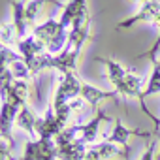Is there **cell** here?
<instances>
[{"label":"cell","instance_id":"obj_8","mask_svg":"<svg viewBox=\"0 0 160 160\" xmlns=\"http://www.w3.org/2000/svg\"><path fill=\"white\" fill-rule=\"evenodd\" d=\"M113 156H121L124 160H128V152L124 149H121L119 145L115 143H109V141H102V143H92L89 145L87 149V154H85V160H109Z\"/></svg>","mask_w":160,"mask_h":160},{"label":"cell","instance_id":"obj_10","mask_svg":"<svg viewBox=\"0 0 160 160\" xmlns=\"http://www.w3.org/2000/svg\"><path fill=\"white\" fill-rule=\"evenodd\" d=\"M106 119H108L106 109H104V108H98V109H96V113H94V117H92L89 122L79 124V138H81L87 145H92V143H94V139H96V136H98L100 122H102V121H106Z\"/></svg>","mask_w":160,"mask_h":160},{"label":"cell","instance_id":"obj_15","mask_svg":"<svg viewBox=\"0 0 160 160\" xmlns=\"http://www.w3.org/2000/svg\"><path fill=\"white\" fill-rule=\"evenodd\" d=\"M154 149H156V141L151 139L149 141V147L145 149V152H143V156L139 160H154Z\"/></svg>","mask_w":160,"mask_h":160},{"label":"cell","instance_id":"obj_13","mask_svg":"<svg viewBox=\"0 0 160 160\" xmlns=\"http://www.w3.org/2000/svg\"><path fill=\"white\" fill-rule=\"evenodd\" d=\"M152 64V72H151V79H149V83L143 91V96H152L156 92H160V58H156Z\"/></svg>","mask_w":160,"mask_h":160},{"label":"cell","instance_id":"obj_18","mask_svg":"<svg viewBox=\"0 0 160 160\" xmlns=\"http://www.w3.org/2000/svg\"><path fill=\"white\" fill-rule=\"evenodd\" d=\"M4 47H6V45L2 43V40H0V49H4Z\"/></svg>","mask_w":160,"mask_h":160},{"label":"cell","instance_id":"obj_4","mask_svg":"<svg viewBox=\"0 0 160 160\" xmlns=\"http://www.w3.org/2000/svg\"><path fill=\"white\" fill-rule=\"evenodd\" d=\"M81 85H83V81L79 79L77 73L62 75L60 81H58V85H57V91L53 94V100H51L53 109L57 111V109L68 106L73 98H77L79 94H81Z\"/></svg>","mask_w":160,"mask_h":160},{"label":"cell","instance_id":"obj_6","mask_svg":"<svg viewBox=\"0 0 160 160\" xmlns=\"http://www.w3.org/2000/svg\"><path fill=\"white\" fill-rule=\"evenodd\" d=\"M132 136H139V138H143V139H151V138L154 136V132H149V130L143 132V130H136V128H126V126L122 124V121L117 119V124H115L113 132H111L109 136H106V141L115 143V145H119L121 149H124V151L128 152V151H130L128 139H130Z\"/></svg>","mask_w":160,"mask_h":160},{"label":"cell","instance_id":"obj_5","mask_svg":"<svg viewBox=\"0 0 160 160\" xmlns=\"http://www.w3.org/2000/svg\"><path fill=\"white\" fill-rule=\"evenodd\" d=\"M66 28H81L87 23H91V13L87 0H70L66 8L62 10V15L58 19Z\"/></svg>","mask_w":160,"mask_h":160},{"label":"cell","instance_id":"obj_3","mask_svg":"<svg viewBox=\"0 0 160 160\" xmlns=\"http://www.w3.org/2000/svg\"><path fill=\"white\" fill-rule=\"evenodd\" d=\"M55 143L60 160H85L89 145L79 138V124H68L55 138Z\"/></svg>","mask_w":160,"mask_h":160},{"label":"cell","instance_id":"obj_2","mask_svg":"<svg viewBox=\"0 0 160 160\" xmlns=\"http://www.w3.org/2000/svg\"><path fill=\"white\" fill-rule=\"evenodd\" d=\"M68 34H70L68 28L53 17H49L42 25H36L32 30V36L38 38L45 45V51L49 55H58L64 49V45L68 42Z\"/></svg>","mask_w":160,"mask_h":160},{"label":"cell","instance_id":"obj_11","mask_svg":"<svg viewBox=\"0 0 160 160\" xmlns=\"http://www.w3.org/2000/svg\"><path fill=\"white\" fill-rule=\"evenodd\" d=\"M32 149H34V160H57L58 151L55 139H32Z\"/></svg>","mask_w":160,"mask_h":160},{"label":"cell","instance_id":"obj_1","mask_svg":"<svg viewBox=\"0 0 160 160\" xmlns=\"http://www.w3.org/2000/svg\"><path fill=\"white\" fill-rule=\"evenodd\" d=\"M106 70H108V79L113 85V91L119 92V96H124V98H138L139 100V106H141V111L154 122V136L160 134V119L154 117L147 108H145V96H143V77L139 75H134L132 72L124 70L117 60H111V58H98Z\"/></svg>","mask_w":160,"mask_h":160},{"label":"cell","instance_id":"obj_14","mask_svg":"<svg viewBox=\"0 0 160 160\" xmlns=\"http://www.w3.org/2000/svg\"><path fill=\"white\" fill-rule=\"evenodd\" d=\"M12 151H13V147H12L8 141H2V139H0V160H13Z\"/></svg>","mask_w":160,"mask_h":160},{"label":"cell","instance_id":"obj_16","mask_svg":"<svg viewBox=\"0 0 160 160\" xmlns=\"http://www.w3.org/2000/svg\"><path fill=\"white\" fill-rule=\"evenodd\" d=\"M128 2H132V4H139V6H145L147 2H151V0H128Z\"/></svg>","mask_w":160,"mask_h":160},{"label":"cell","instance_id":"obj_9","mask_svg":"<svg viewBox=\"0 0 160 160\" xmlns=\"http://www.w3.org/2000/svg\"><path fill=\"white\" fill-rule=\"evenodd\" d=\"M79 96H81L87 102V106H91V109H94V111L98 109V106L104 100H119L121 98L117 91H102V89H96V87H92L89 83L81 85V94Z\"/></svg>","mask_w":160,"mask_h":160},{"label":"cell","instance_id":"obj_17","mask_svg":"<svg viewBox=\"0 0 160 160\" xmlns=\"http://www.w3.org/2000/svg\"><path fill=\"white\" fill-rule=\"evenodd\" d=\"M156 138H158V141H160V136H156ZM154 158H156V160H160V151H158V152L154 154Z\"/></svg>","mask_w":160,"mask_h":160},{"label":"cell","instance_id":"obj_12","mask_svg":"<svg viewBox=\"0 0 160 160\" xmlns=\"http://www.w3.org/2000/svg\"><path fill=\"white\" fill-rule=\"evenodd\" d=\"M15 126L27 130L28 136H36V132H34L36 117H34V113L28 109V106H23V108H21V111H19V115H17V121H15Z\"/></svg>","mask_w":160,"mask_h":160},{"label":"cell","instance_id":"obj_7","mask_svg":"<svg viewBox=\"0 0 160 160\" xmlns=\"http://www.w3.org/2000/svg\"><path fill=\"white\" fill-rule=\"evenodd\" d=\"M158 12H160V0H151V2H147L145 6L139 8V12H138L136 15H132V17H128V19L117 23L115 28H117V30H128V28H132V27L138 25V23H152Z\"/></svg>","mask_w":160,"mask_h":160}]
</instances>
